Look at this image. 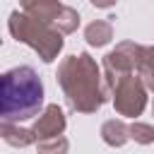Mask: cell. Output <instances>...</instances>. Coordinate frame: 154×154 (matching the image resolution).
<instances>
[{
	"mask_svg": "<svg viewBox=\"0 0 154 154\" xmlns=\"http://www.w3.org/2000/svg\"><path fill=\"white\" fill-rule=\"evenodd\" d=\"M58 84L72 111L94 113L106 101V87L96 60L89 53L67 55L58 67Z\"/></svg>",
	"mask_w": 154,
	"mask_h": 154,
	"instance_id": "1",
	"label": "cell"
},
{
	"mask_svg": "<svg viewBox=\"0 0 154 154\" xmlns=\"http://www.w3.org/2000/svg\"><path fill=\"white\" fill-rule=\"evenodd\" d=\"M43 106V82L34 67L19 65L0 75V118L10 123L34 118Z\"/></svg>",
	"mask_w": 154,
	"mask_h": 154,
	"instance_id": "2",
	"label": "cell"
},
{
	"mask_svg": "<svg viewBox=\"0 0 154 154\" xmlns=\"http://www.w3.org/2000/svg\"><path fill=\"white\" fill-rule=\"evenodd\" d=\"M10 34L17 41L31 46L41 55L43 63H51L63 48V34L60 31H55L53 26H48V24H43L38 19L29 17L26 12H19V10H14L10 14Z\"/></svg>",
	"mask_w": 154,
	"mask_h": 154,
	"instance_id": "3",
	"label": "cell"
},
{
	"mask_svg": "<svg viewBox=\"0 0 154 154\" xmlns=\"http://www.w3.org/2000/svg\"><path fill=\"white\" fill-rule=\"evenodd\" d=\"M19 5L29 17L53 26L60 34H72L79 26L77 10H72L67 5H60L58 0H19Z\"/></svg>",
	"mask_w": 154,
	"mask_h": 154,
	"instance_id": "4",
	"label": "cell"
},
{
	"mask_svg": "<svg viewBox=\"0 0 154 154\" xmlns=\"http://www.w3.org/2000/svg\"><path fill=\"white\" fill-rule=\"evenodd\" d=\"M108 96H113L116 111L120 116H128V118L140 116L147 106V87L140 79V75H135V72H128V75L118 77L111 84Z\"/></svg>",
	"mask_w": 154,
	"mask_h": 154,
	"instance_id": "5",
	"label": "cell"
},
{
	"mask_svg": "<svg viewBox=\"0 0 154 154\" xmlns=\"http://www.w3.org/2000/svg\"><path fill=\"white\" fill-rule=\"evenodd\" d=\"M142 48H144V46H140V43L123 41V43H118V46L103 58V87H106V94H108L111 84H113L118 77L137 70L140 58H142Z\"/></svg>",
	"mask_w": 154,
	"mask_h": 154,
	"instance_id": "6",
	"label": "cell"
},
{
	"mask_svg": "<svg viewBox=\"0 0 154 154\" xmlns=\"http://www.w3.org/2000/svg\"><path fill=\"white\" fill-rule=\"evenodd\" d=\"M63 130H65V116H63L60 106H55V103L46 106V111L38 116V120L31 128V132H34L36 140L58 137V135H63Z\"/></svg>",
	"mask_w": 154,
	"mask_h": 154,
	"instance_id": "7",
	"label": "cell"
},
{
	"mask_svg": "<svg viewBox=\"0 0 154 154\" xmlns=\"http://www.w3.org/2000/svg\"><path fill=\"white\" fill-rule=\"evenodd\" d=\"M0 137H2L7 144H12V147H29V144H34V142H36V137H34V132H31V130L17 128L14 123L2 120V118H0Z\"/></svg>",
	"mask_w": 154,
	"mask_h": 154,
	"instance_id": "8",
	"label": "cell"
},
{
	"mask_svg": "<svg viewBox=\"0 0 154 154\" xmlns=\"http://www.w3.org/2000/svg\"><path fill=\"white\" fill-rule=\"evenodd\" d=\"M101 137L111 147H123L130 140V125H125L123 120H106L101 125Z\"/></svg>",
	"mask_w": 154,
	"mask_h": 154,
	"instance_id": "9",
	"label": "cell"
},
{
	"mask_svg": "<svg viewBox=\"0 0 154 154\" xmlns=\"http://www.w3.org/2000/svg\"><path fill=\"white\" fill-rule=\"evenodd\" d=\"M84 38H87V43L89 46H106L111 38H113V26L108 24V22H101V19H96V22H91L87 29H84Z\"/></svg>",
	"mask_w": 154,
	"mask_h": 154,
	"instance_id": "10",
	"label": "cell"
},
{
	"mask_svg": "<svg viewBox=\"0 0 154 154\" xmlns=\"http://www.w3.org/2000/svg\"><path fill=\"white\" fill-rule=\"evenodd\" d=\"M137 75L144 82V87L154 89V46H144L142 48V58L137 65Z\"/></svg>",
	"mask_w": 154,
	"mask_h": 154,
	"instance_id": "11",
	"label": "cell"
},
{
	"mask_svg": "<svg viewBox=\"0 0 154 154\" xmlns=\"http://www.w3.org/2000/svg\"><path fill=\"white\" fill-rule=\"evenodd\" d=\"M36 147H38L41 154H65L67 152V140L63 135L46 137V140H36Z\"/></svg>",
	"mask_w": 154,
	"mask_h": 154,
	"instance_id": "12",
	"label": "cell"
},
{
	"mask_svg": "<svg viewBox=\"0 0 154 154\" xmlns=\"http://www.w3.org/2000/svg\"><path fill=\"white\" fill-rule=\"evenodd\" d=\"M130 137L137 144H152L154 142V128L147 123H132L130 125Z\"/></svg>",
	"mask_w": 154,
	"mask_h": 154,
	"instance_id": "13",
	"label": "cell"
},
{
	"mask_svg": "<svg viewBox=\"0 0 154 154\" xmlns=\"http://www.w3.org/2000/svg\"><path fill=\"white\" fill-rule=\"evenodd\" d=\"M94 7H101V10H106V7H111V5H116V0H89Z\"/></svg>",
	"mask_w": 154,
	"mask_h": 154,
	"instance_id": "14",
	"label": "cell"
},
{
	"mask_svg": "<svg viewBox=\"0 0 154 154\" xmlns=\"http://www.w3.org/2000/svg\"><path fill=\"white\" fill-rule=\"evenodd\" d=\"M0 43H2V38H0Z\"/></svg>",
	"mask_w": 154,
	"mask_h": 154,
	"instance_id": "15",
	"label": "cell"
},
{
	"mask_svg": "<svg viewBox=\"0 0 154 154\" xmlns=\"http://www.w3.org/2000/svg\"><path fill=\"white\" fill-rule=\"evenodd\" d=\"M152 91H154V89H152ZM152 111H154V108H152Z\"/></svg>",
	"mask_w": 154,
	"mask_h": 154,
	"instance_id": "16",
	"label": "cell"
}]
</instances>
